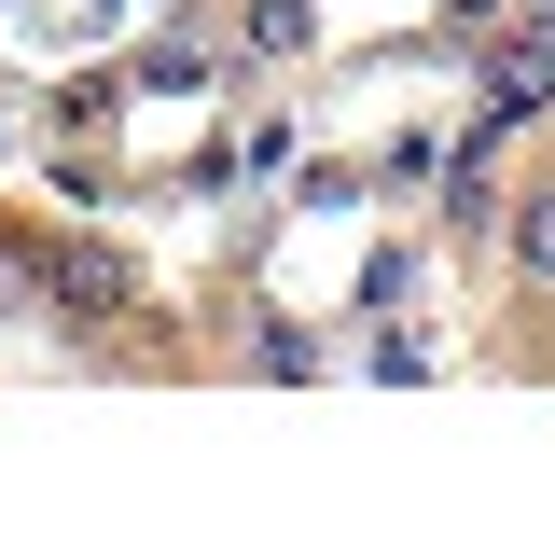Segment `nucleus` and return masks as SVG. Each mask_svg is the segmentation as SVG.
Returning a JSON list of instances; mask_svg holds the SVG:
<instances>
[{
    "label": "nucleus",
    "mask_w": 555,
    "mask_h": 555,
    "mask_svg": "<svg viewBox=\"0 0 555 555\" xmlns=\"http://www.w3.org/2000/svg\"><path fill=\"white\" fill-rule=\"evenodd\" d=\"M139 278H126V250H42V306L56 320H112Z\"/></svg>",
    "instance_id": "1"
},
{
    "label": "nucleus",
    "mask_w": 555,
    "mask_h": 555,
    "mask_svg": "<svg viewBox=\"0 0 555 555\" xmlns=\"http://www.w3.org/2000/svg\"><path fill=\"white\" fill-rule=\"evenodd\" d=\"M430 195H444V236H500V181H486V153H444Z\"/></svg>",
    "instance_id": "2"
},
{
    "label": "nucleus",
    "mask_w": 555,
    "mask_h": 555,
    "mask_svg": "<svg viewBox=\"0 0 555 555\" xmlns=\"http://www.w3.org/2000/svg\"><path fill=\"white\" fill-rule=\"evenodd\" d=\"M500 250H514V278L555 306V195H514V208H500Z\"/></svg>",
    "instance_id": "3"
},
{
    "label": "nucleus",
    "mask_w": 555,
    "mask_h": 555,
    "mask_svg": "<svg viewBox=\"0 0 555 555\" xmlns=\"http://www.w3.org/2000/svg\"><path fill=\"white\" fill-rule=\"evenodd\" d=\"M208 69H222V56H208V42H181V28H167V42H139V56H126V83H139V98H195Z\"/></svg>",
    "instance_id": "4"
},
{
    "label": "nucleus",
    "mask_w": 555,
    "mask_h": 555,
    "mask_svg": "<svg viewBox=\"0 0 555 555\" xmlns=\"http://www.w3.org/2000/svg\"><path fill=\"white\" fill-rule=\"evenodd\" d=\"M347 292H361V306L389 320V306H416V292H430V250H403V236H389V250H375V264L347 278Z\"/></svg>",
    "instance_id": "5"
},
{
    "label": "nucleus",
    "mask_w": 555,
    "mask_h": 555,
    "mask_svg": "<svg viewBox=\"0 0 555 555\" xmlns=\"http://www.w3.org/2000/svg\"><path fill=\"white\" fill-rule=\"evenodd\" d=\"M250 375H320V334L306 320H250Z\"/></svg>",
    "instance_id": "6"
},
{
    "label": "nucleus",
    "mask_w": 555,
    "mask_h": 555,
    "mask_svg": "<svg viewBox=\"0 0 555 555\" xmlns=\"http://www.w3.org/2000/svg\"><path fill=\"white\" fill-rule=\"evenodd\" d=\"M430 167H444V139H389L375 153V195H430Z\"/></svg>",
    "instance_id": "7"
},
{
    "label": "nucleus",
    "mask_w": 555,
    "mask_h": 555,
    "mask_svg": "<svg viewBox=\"0 0 555 555\" xmlns=\"http://www.w3.org/2000/svg\"><path fill=\"white\" fill-rule=\"evenodd\" d=\"M236 42H250V56H306V0H250Z\"/></svg>",
    "instance_id": "8"
}]
</instances>
